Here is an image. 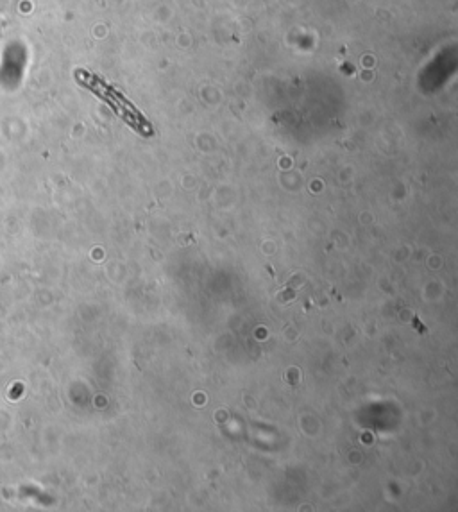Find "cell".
<instances>
[{"mask_svg": "<svg viewBox=\"0 0 458 512\" xmlns=\"http://www.w3.org/2000/svg\"><path fill=\"white\" fill-rule=\"evenodd\" d=\"M86 85H88V88H92L95 94L99 95V99H102L104 103L110 104L111 110L115 111V113H119L120 117L126 120L131 128L136 129V131L142 133V135H151V133H153L151 124L147 122L144 115L136 110L128 97L124 94H120L115 86L106 83L101 77L88 79Z\"/></svg>", "mask_w": 458, "mask_h": 512, "instance_id": "6da1fadb", "label": "cell"}]
</instances>
